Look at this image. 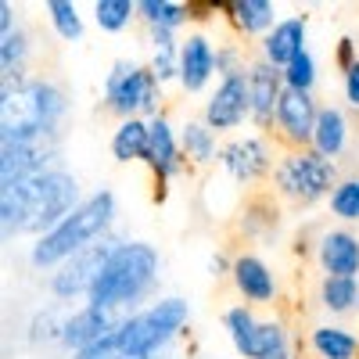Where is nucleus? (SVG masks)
I'll return each mask as SVG.
<instances>
[{"mask_svg": "<svg viewBox=\"0 0 359 359\" xmlns=\"http://www.w3.org/2000/svg\"><path fill=\"white\" fill-rule=\"evenodd\" d=\"M79 184L65 169H50L22 184L0 187V226L4 237L18 233H50L62 226L76 208H79Z\"/></svg>", "mask_w": 359, "mask_h": 359, "instance_id": "f257e3e1", "label": "nucleus"}, {"mask_svg": "<svg viewBox=\"0 0 359 359\" xmlns=\"http://www.w3.org/2000/svg\"><path fill=\"white\" fill-rule=\"evenodd\" d=\"M158 280V252L144 241H118L111 259L104 262L94 291L86 294V306L108 313H123L155 287Z\"/></svg>", "mask_w": 359, "mask_h": 359, "instance_id": "f03ea898", "label": "nucleus"}, {"mask_svg": "<svg viewBox=\"0 0 359 359\" xmlns=\"http://www.w3.org/2000/svg\"><path fill=\"white\" fill-rule=\"evenodd\" d=\"M0 115H4L0 144L25 140V137H36V133H57V123H62V115H65V94L50 79L22 76V79L4 83Z\"/></svg>", "mask_w": 359, "mask_h": 359, "instance_id": "7ed1b4c3", "label": "nucleus"}, {"mask_svg": "<svg viewBox=\"0 0 359 359\" xmlns=\"http://www.w3.org/2000/svg\"><path fill=\"white\" fill-rule=\"evenodd\" d=\"M111 219H115V194L111 191L90 194L62 226H54L33 245V266L47 269L54 262H69L83 248L97 245V237L104 241V230L111 226Z\"/></svg>", "mask_w": 359, "mask_h": 359, "instance_id": "20e7f679", "label": "nucleus"}, {"mask_svg": "<svg viewBox=\"0 0 359 359\" xmlns=\"http://www.w3.org/2000/svg\"><path fill=\"white\" fill-rule=\"evenodd\" d=\"M338 165L323 158L316 147L309 151H284L273 165V194L287 201L291 208H309L320 198L334 194Z\"/></svg>", "mask_w": 359, "mask_h": 359, "instance_id": "39448f33", "label": "nucleus"}, {"mask_svg": "<svg viewBox=\"0 0 359 359\" xmlns=\"http://www.w3.org/2000/svg\"><path fill=\"white\" fill-rule=\"evenodd\" d=\"M191 320V306L184 298H162L151 309L133 313L118 323V348L126 355H140L151 359L169 338H176L184 331V323Z\"/></svg>", "mask_w": 359, "mask_h": 359, "instance_id": "423d86ee", "label": "nucleus"}, {"mask_svg": "<svg viewBox=\"0 0 359 359\" xmlns=\"http://www.w3.org/2000/svg\"><path fill=\"white\" fill-rule=\"evenodd\" d=\"M162 104V83L151 72V65L137 62H115L108 79H104V108L123 115V118H140V115H158Z\"/></svg>", "mask_w": 359, "mask_h": 359, "instance_id": "0eeeda50", "label": "nucleus"}, {"mask_svg": "<svg viewBox=\"0 0 359 359\" xmlns=\"http://www.w3.org/2000/svg\"><path fill=\"white\" fill-rule=\"evenodd\" d=\"M316 118H320V108H316L313 94H302V90L284 86L269 137H273L284 151H309L313 133H316Z\"/></svg>", "mask_w": 359, "mask_h": 359, "instance_id": "6e6552de", "label": "nucleus"}, {"mask_svg": "<svg viewBox=\"0 0 359 359\" xmlns=\"http://www.w3.org/2000/svg\"><path fill=\"white\" fill-rule=\"evenodd\" d=\"M50 162H57V133H36L25 140H11L0 151V187L22 184L40 172H50Z\"/></svg>", "mask_w": 359, "mask_h": 359, "instance_id": "1a4fd4ad", "label": "nucleus"}, {"mask_svg": "<svg viewBox=\"0 0 359 359\" xmlns=\"http://www.w3.org/2000/svg\"><path fill=\"white\" fill-rule=\"evenodd\" d=\"M118 248L115 237H104V241L83 248L79 255H72L69 262H62V269L50 277V291L54 298H79V294H90L101 277L104 262L111 259V252Z\"/></svg>", "mask_w": 359, "mask_h": 359, "instance_id": "9d476101", "label": "nucleus"}, {"mask_svg": "<svg viewBox=\"0 0 359 359\" xmlns=\"http://www.w3.org/2000/svg\"><path fill=\"white\" fill-rule=\"evenodd\" d=\"M151 123V151H147V169H151V180H155V201H165V191H169V180L180 176L187 169V155L180 147L172 126L165 115H155L147 118Z\"/></svg>", "mask_w": 359, "mask_h": 359, "instance_id": "9b49d317", "label": "nucleus"}, {"mask_svg": "<svg viewBox=\"0 0 359 359\" xmlns=\"http://www.w3.org/2000/svg\"><path fill=\"white\" fill-rule=\"evenodd\" d=\"M252 118V97H248V76H230L216 86V94L205 104V126L208 130H237Z\"/></svg>", "mask_w": 359, "mask_h": 359, "instance_id": "f8f14e48", "label": "nucleus"}, {"mask_svg": "<svg viewBox=\"0 0 359 359\" xmlns=\"http://www.w3.org/2000/svg\"><path fill=\"white\" fill-rule=\"evenodd\" d=\"M280 94H284V69L269 65L266 57L252 62V69H248V97H252V123L259 130H273Z\"/></svg>", "mask_w": 359, "mask_h": 359, "instance_id": "ddd939ff", "label": "nucleus"}, {"mask_svg": "<svg viewBox=\"0 0 359 359\" xmlns=\"http://www.w3.org/2000/svg\"><path fill=\"white\" fill-rule=\"evenodd\" d=\"M223 169L237 180V184H259L273 169V155L262 137H237L219 151Z\"/></svg>", "mask_w": 359, "mask_h": 359, "instance_id": "4468645a", "label": "nucleus"}, {"mask_svg": "<svg viewBox=\"0 0 359 359\" xmlns=\"http://www.w3.org/2000/svg\"><path fill=\"white\" fill-rule=\"evenodd\" d=\"M306 33H309V18L306 15L280 18L262 36V57L269 65H277V69H287L298 54H306Z\"/></svg>", "mask_w": 359, "mask_h": 359, "instance_id": "2eb2a0df", "label": "nucleus"}, {"mask_svg": "<svg viewBox=\"0 0 359 359\" xmlns=\"http://www.w3.org/2000/svg\"><path fill=\"white\" fill-rule=\"evenodd\" d=\"M123 320H126V316H118V313H108V309H97V306H83L79 313L65 316L62 345L83 352V348H90V345H97L104 334H111Z\"/></svg>", "mask_w": 359, "mask_h": 359, "instance_id": "dca6fc26", "label": "nucleus"}, {"mask_svg": "<svg viewBox=\"0 0 359 359\" xmlns=\"http://www.w3.org/2000/svg\"><path fill=\"white\" fill-rule=\"evenodd\" d=\"M230 280H233L237 294L248 298V302H273L277 298L273 273H269V266L252 252H237L230 259Z\"/></svg>", "mask_w": 359, "mask_h": 359, "instance_id": "f3484780", "label": "nucleus"}, {"mask_svg": "<svg viewBox=\"0 0 359 359\" xmlns=\"http://www.w3.org/2000/svg\"><path fill=\"white\" fill-rule=\"evenodd\" d=\"M316 262L327 277H359V237L352 230H327L316 245Z\"/></svg>", "mask_w": 359, "mask_h": 359, "instance_id": "a211bd4d", "label": "nucleus"}, {"mask_svg": "<svg viewBox=\"0 0 359 359\" xmlns=\"http://www.w3.org/2000/svg\"><path fill=\"white\" fill-rule=\"evenodd\" d=\"M216 72V50L205 36H187L180 43V86L187 94H198V90L212 79Z\"/></svg>", "mask_w": 359, "mask_h": 359, "instance_id": "6ab92c4d", "label": "nucleus"}, {"mask_svg": "<svg viewBox=\"0 0 359 359\" xmlns=\"http://www.w3.org/2000/svg\"><path fill=\"white\" fill-rule=\"evenodd\" d=\"M223 15L226 22L233 25L237 36H259V33H269L277 22V8L269 0H233V4H223Z\"/></svg>", "mask_w": 359, "mask_h": 359, "instance_id": "aec40b11", "label": "nucleus"}, {"mask_svg": "<svg viewBox=\"0 0 359 359\" xmlns=\"http://www.w3.org/2000/svg\"><path fill=\"white\" fill-rule=\"evenodd\" d=\"M277 226H280V201H277V194L255 191L245 201V208H241L237 230H241L245 237H266V233H273Z\"/></svg>", "mask_w": 359, "mask_h": 359, "instance_id": "412c9836", "label": "nucleus"}, {"mask_svg": "<svg viewBox=\"0 0 359 359\" xmlns=\"http://www.w3.org/2000/svg\"><path fill=\"white\" fill-rule=\"evenodd\" d=\"M151 151V123L144 118H123L111 133V155L115 162H147Z\"/></svg>", "mask_w": 359, "mask_h": 359, "instance_id": "4be33fe9", "label": "nucleus"}, {"mask_svg": "<svg viewBox=\"0 0 359 359\" xmlns=\"http://www.w3.org/2000/svg\"><path fill=\"white\" fill-rule=\"evenodd\" d=\"M345 140H348V123H345L341 108L323 104V108H320V118H316L313 147H316L323 158H331V162H334V158L345 151Z\"/></svg>", "mask_w": 359, "mask_h": 359, "instance_id": "5701e85b", "label": "nucleus"}, {"mask_svg": "<svg viewBox=\"0 0 359 359\" xmlns=\"http://www.w3.org/2000/svg\"><path fill=\"white\" fill-rule=\"evenodd\" d=\"M309 348L320 359H355L359 355V338L348 331V327H313L309 331Z\"/></svg>", "mask_w": 359, "mask_h": 359, "instance_id": "b1692460", "label": "nucleus"}, {"mask_svg": "<svg viewBox=\"0 0 359 359\" xmlns=\"http://www.w3.org/2000/svg\"><path fill=\"white\" fill-rule=\"evenodd\" d=\"M180 147H184L187 162H194V165L216 162V133L208 130L205 123H194V118H187V123L180 126Z\"/></svg>", "mask_w": 359, "mask_h": 359, "instance_id": "393cba45", "label": "nucleus"}, {"mask_svg": "<svg viewBox=\"0 0 359 359\" xmlns=\"http://www.w3.org/2000/svg\"><path fill=\"white\" fill-rule=\"evenodd\" d=\"M320 306L327 313H352L359 306V280L355 277H323L320 280Z\"/></svg>", "mask_w": 359, "mask_h": 359, "instance_id": "a878e982", "label": "nucleus"}, {"mask_svg": "<svg viewBox=\"0 0 359 359\" xmlns=\"http://www.w3.org/2000/svg\"><path fill=\"white\" fill-rule=\"evenodd\" d=\"M223 323H226V331H230V341H233V348L241 352L245 359H255L259 320L252 316V309H245V306H233V309H226Z\"/></svg>", "mask_w": 359, "mask_h": 359, "instance_id": "bb28decb", "label": "nucleus"}, {"mask_svg": "<svg viewBox=\"0 0 359 359\" xmlns=\"http://www.w3.org/2000/svg\"><path fill=\"white\" fill-rule=\"evenodd\" d=\"M137 15L147 22V29H180L184 22H191L187 4H172V0H140Z\"/></svg>", "mask_w": 359, "mask_h": 359, "instance_id": "cd10ccee", "label": "nucleus"}, {"mask_svg": "<svg viewBox=\"0 0 359 359\" xmlns=\"http://www.w3.org/2000/svg\"><path fill=\"white\" fill-rule=\"evenodd\" d=\"M25 57H29V36L22 33V29L11 33V36H4V43H0V69H4V83L25 76Z\"/></svg>", "mask_w": 359, "mask_h": 359, "instance_id": "c85d7f7f", "label": "nucleus"}, {"mask_svg": "<svg viewBox=\"0 0 359 359\" xmlns=\"http://www.w3.org/2000/svg\"><path fill=\"white\" fill-rule=\"evenodd\" d=\"M137 15V4L133 0H97L94 4V18L104 33H123V29L133 22Z\"/></svg>", "mask_w": 359, "mask_h": 359, "instance_id": "c756f323", "label": "nucleus"}, {"mask_svg": "<svg viewBox=\"0 0 359 359\" xmlns=\"http://www.w3.org/2000/svg\"><path fill=\"white\" fill-rule=\"evenodd\" d=\"M331 212L345 223H359V176H345L331 194Z\"/></svg>", "mask_w": 359, "mask_h": 359, "instance_id": "7c9ffc66", "label": "nucleus"}, {"mask_svg": "<svg viewBox=\"0 0 359 359\" xmlns=\"http://www.w3.org/2000/svg\"><path fill=\"white\" fill-rule=\"evenodd\" d=\"M47 11H50V25L57 29V36H62V40L72 43V40L83 36V18H79L76 4H69V0H50Z\"/></svg>", "mask_w": 359, "mask_h": 359, "instance_id": "2f4dec72", "label": "nucleus"}, {"mask_svg": "<svg viewBox=\"0 0 359 359\" xmlns=\"http://www.w3.org/2000/svg\"><path fill=\"white\" fill-rule=\"evenodd\" d=\"M284 86L291 90H302V94H313V86H316V65H313V54H298L294 62L284 69Z\"/></svg>", "mask_w": 359, "mask_h": 359, "instance_id": "473e14b6", "label": "nucleus"}, {"mask_svg": "<svg viewBox=\"0 0 359 359\" xmlns=\"http://www.w3.org/2000/svg\"><path fill=\"white\" fill-rule=\"evenodd\" d=\"M62 331H65V320L54 309H43L29 323V341H62Z\"/></svg>", "mask_w": 359, "mask_h": 359, "instance_id": "72a5a7b5", "label": "nucleus"}, {"mask_svg": "<svg viewBox=\"0 0 359 359\" xmlns=\"http://www.w3.org/2000/svg\"><path fill=\"white\" fill-rule=\"evenodd\" d=\"M355 62H359V57H355V40H352V36H341V40H338V50H334V65H338L341 72H348Z\"/></svg>", "mask_w": 359, "mask_h": 359, "instance_id": "f704fd0d", "label": "nucleus"}, {"mask_svg": "<svg viewBox=\"0 0 359 359\" xmlns=\"http://www.w3.org/2000/svg\"><path fill=\"white\" fill-rule=\"evenodd\" d=\"M345 101L359 111V62L345 72Z\"/></svg>", "mask_w": 359, "mask_h": 359, "instance_id": "c9c22d12", "label": "nucleus"}, {"mask_svg": "<svg viewBox=\"0 0 359 359\" xmlns=\"http://www.w3.org/2000/svg\"><path fill=\"white\" fill-rule=\"evenodd\" d=\"M147 33H151V47H155V50H180L169 29H147Z\"/></svg>", "mask_w": 359, "mask_h": 359, "instance_id": "e433bc0d", "label": "nucleus"}, {"mask_svg": "<svg viewBox=\"0 0 359 359\" xmlns=\"http://www.w3.org/2000/svg\"><path fill=\"white\" fill-rule=\"evenodd\" d=\"M0 33H4V36L18 33V29H15V11H11V4H8V0L0 4Z\"/></svg>", "mask_w": 359, "mask_h": 359, "instance_id": "4c0bfd02", "label": "nucleus"}, {"mask_svg": "<svg viewBox=\"0 0 359 359\" xmlns=\"http://www.w3.org/2000/svg\"><path fill=\"white\" fill-rule=\"evenodd\" d=\"M111 359H140V355H126V352H118V355H111Z\"/></svg>", "mask_w": 359, "mask_h": 359, "instance_id": "58836bf2", "label": "nucleus"}]
</instances>
